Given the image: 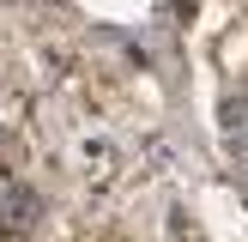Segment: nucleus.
Here are the masks:
<instances>
[{"label": "nucleus", "mask_w": 248, "mask_h": 242, "mask_svg": "<svg viewBox=\"0 0 248 242\" xmlns=\"http://www.w3.org/2000/svg\"><path fill=\"white\" fill-rule=\"evenodd\" d=\"M236 157H248V133H242V139H236Z\"/></svg>", "instance_id": "f257e3e1"}]
</instances>
